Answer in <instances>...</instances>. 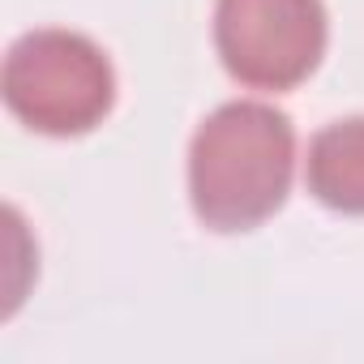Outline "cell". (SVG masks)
Masks as SVG:
<instances>
[{
  "instance_id": "obj_2",
  "label": "cell",
  "mask_w": 364,
  "mask_h": 364,
  "mask_svg": "<svg viewBox=\"0 0 364 364\" xmlns=\"http://www.w3.org/2000/svg\"><path fill=\"white\" fill-rule=\"evenodd\" d=\"M116 99V73L99 43L73 31H31L5 56V103L39 133L95 129Z\"/></svg>"
},
{
  "instance_id": "obj_4",
  "label": "cell",
  "mask_w": 364,
  "mask_h": 364,
  "mask_svg": "<svg viewBox=\"0 0 364 364\" xmlns=\"http://www.w3.org/2000/svg\"><path fill=\"white\" fill-rule=\"evenodd\" d=\"M309 193L343 215H364V116L334 120L309 141Z\"/></svg>"
},
{
  "instance_id": "obj_3",
  "label": "cell",
  "mask_w": 364,
  "mask_h": 364,
  "mask_svg": "<svg viewBox=\"0 0 364 364\" xmlns=\"http://www.w3.org/2000/svg\"><path fill=\"white\" fill-rule=\"evenodd\" d=\"M215 48L236 82L291 90L326 52V9L321 0H219Z\"/></svg>"
},
{
  "instance_id": "obj_1",
  "label": "cell",
  "mask_w": 364,
  "mask_h": 364,
  "mask_svg": "<svg viewBox=\"0 0 364 364\" xmlns=\"http://www.w3.org/2000/svg\"><path fill=\"white\" fill-rule=\"evenodd\" d=\"M296 129L257 99L215 107L189 141V198L206 228L249 232L291 193Z\"/></svg>"
}]
</instances>
